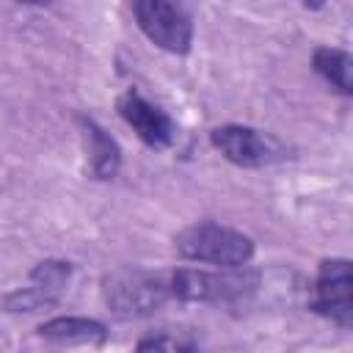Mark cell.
Instances as JSON below:
<instances>
[{"instance_id": "52a82bcc", "label": "cell", "mask_w": 353, "mask_h": 353, "mask_svg": "<svg viewBox=\"0 0 353 353\" xmlns=\"http://www.w3.org/2000/svg\"><path fill=\"white\" fill-rule=\"evenodd\" d=\"M116 108H119V116L132 127V132L146 146H152V149H168L176 141V124H174V119L163 108H157L146 97H141L138 91H132V88L124 91L119 97V105Z\"/></svg>"}, {"instance_id": "6da1fadb", "label": "cell", "mask_w": 353, "mask_h": 353, "mask_svg": "<svg viewBox=\"0 0 353 353\" xmlns=\"http://www.w3.org/2000/svg\"><path fill=\"white\" fill-rule=\"evenodd\" d=\"M174 248L188 262H204L215 268H245L254 256V240L232 226L201 221L182 229L174 237Z\"/></svg>"}, {"instance_id": "5b68a950", "label": "cell", "mask_w": 353, "mask_h": 353, "mask_svg": "<svg viewBox=\"0 0 353 353\" xmlns=\"http://www.w3.org/2000/svg\"><path fill=\"white\" fill-rule=\"evenodd\" d=\"M212 146L234 165L240 168H265L273 163H281L287 157V146L273 138L270 132H262L256 127L245 124H223L210 132Z\"/></svg>"}, {"instance_id": "ba28073f", "label": "cell", "mask_w": 353, "mask_h": 353, "mask_svg": "<svg viewBox=\"0 0 353 353\" xmlns=\"http://www.w3.org/2000/svg\"><path fill=\"white\" fill-rule=\"evenodd\" d=\"M39 336L52 345H102L108 328L91 317H52L39 325Z\"/></svg>"}, {"instance_id": "8992f818", "label": "cell", "mask_w": 353, "mask_h": 353, "mask_svg": "<svg viewBox=\"0 0 353 353\" xmlns=\"http://www.w3.org/2000/svg\"><path fill=\"white\" fill-rule=\"evenodd\" d=\"M353 279H350V262L336 256V259H323L317 268L314 279V295H312V309L339 328L353 325Z\"/></svg>"}, {"instance_id": "8fae6325", "label": "cell", "mask_w": 353, "mask_h": 353, "mask_svg": "<svg viewBox=\"0 0 353 353\" xmlns=\"http://www.w3.org/2000/svg\"><path fill=\"white\" fill-rule=\"evenodd\" d=\"M69 276H72V265L69 262H61V259H47V262H39L33 270H30V292L41 301V303H52L55 295L69 284Z\"/></svg>"}, {"instance_id": "277c9868", "label": "cell", "mask_w": 353, "mask_h": 353, "mask_svg": "<svg viewBox=\"0 0 353 353\" xmlns=\"http://www.w3.org/2000/svg\"><path fill=\"white\" fill-rule=\"evenodd\" d=\"M132 14H135L141 33L154 47L174 52V55H185L190 50L193 22L182 6L165 3V0H138L132 3Z\"/></svg>"}, {"instance_id": "30bf717a", "label": "cell", "mask_w": 353, "mask_h": 353, "mask_svg": "<svg viewBox=\"0 0 353 353\" xmlns=\"http://www.w3.org/2000/svg\"><path fill=\"white\" fill-rule=\"evenodd\" d=\"M312 66L314 72L331 85L336 88L339 94L350 97L353 94V83H350V55L345 50H336V47H317L314 55H312Z\"/></svg>"}, {"instance_id": "7a4b0ae2", "label": "cell", "mask_w": 353, "mask_h": 353, "mask_svg": "<svg viewBox=\"0 0 353 353\" xmlns=\"http://www.w3.org/2000/svg\"><path fill=\"white\" fill-rule=\"evenodd\" d=\"M259 284L256 270L221 268V270H196L179 268L168 279V292L185 303H237L245 301Z\"/></svg>"}, {"instance_id": "7c38bea8", "label": "cell", "mask_w": 353, "mask_h": 353, "mask_svg": "<svg viewBox=\"0 0 353 353\" xmlns=\"http://www.w3.org/2000/svg\"><path fill=\"white\" fill-rule=\"evenodd\" d=\"M193 350H196V339L190 334H171V331L149 334L135 345V353H193Z\"/></svg>"}, {"instance_id": "9c48e42d", "label": "cell", "mask_w": 353, "mask_h": 353, "mask_svg": "<svg viewBox=\"0 0 353 353\" xmlns=\"http://www.w3.org/2000/svg\"><path fill=\"white\" fill-rule=\"evenodd\" d=\"M80 130H83V138H85V149H88V163H91V171L94 176L99 179H110L116 176L119 165H121V152L116 146V141L88 116H80Z\"/></svg>"}, {"instance_id": "3957f363", "label": "cell", "mask_w": 353, "mask_h": 353, "mask_svg": "<svg viewBox=\"0 0 353 353\" xmlns=\"http://www.w3.org/2000/svg\"><path fill=\"white\" fill-rule=\"evenodd\" d=\"M168 295V281L149 270H116L102 279L105 306L124 320L152 314L165 303Z\"/></svg>"}]
</instances>
